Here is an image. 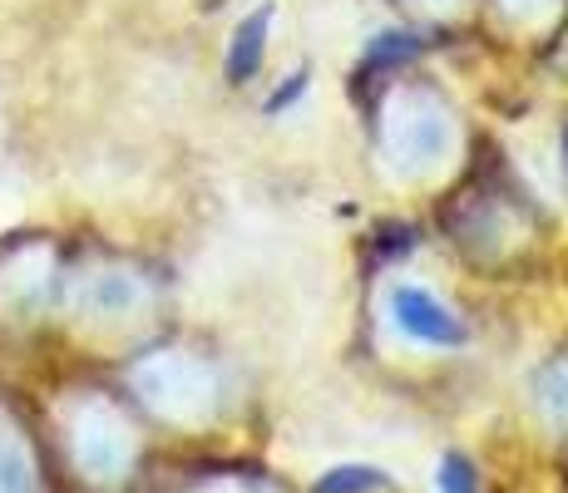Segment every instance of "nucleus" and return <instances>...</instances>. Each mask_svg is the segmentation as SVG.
<instances>
[{
	"instance_id": "f03ea898",
	"label": "nucleus",
	"mask_w": 568,
	"mask_h": 493,
	"mask_svg": "<svg viewBox=\"0 0 568 493\" xmlns=\"http://www.w3.org/2000/svg\"><path fill=\"white\" fill-rule=\"evenodd\" d=\"M262 40H267V10H257V16H247L243 25H237L233 50H227V74H233V84H247L257 74Z\"/></svg>"
},
{
	"instance_id": "f257e3e1",
	"label": "nucleus",
	"mask_w": 568,
	"mask_h": 493,
	"mask_svg": "<svg viewBox=\"0 0 568 493\" xmlns=\"http://www.w3.org/2000/svg\"><path fill=\"white\" fill-rule=\"evenodd\" d=\"M390 316H396L400 331L420 346H460L465 341L460 316L425 287H396V296H390Z\"/></svg>"
}]
</instances>
